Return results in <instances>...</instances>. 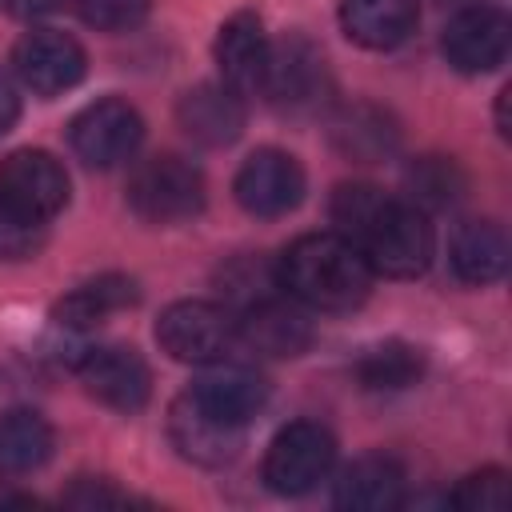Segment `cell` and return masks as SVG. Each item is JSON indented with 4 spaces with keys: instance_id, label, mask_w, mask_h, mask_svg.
Masks as SVG:
<instances>
[{
    "instance_id": "6da1fadb",
    "label": "cell",
    "mask_w": 512,
    "mask_h": 512,
    "mask_svg": "<svg viewBox=\"0 0 512 512\" xmlns=\"http://www.w3.org/2000/svg\"><path fill=\"white\" fill-rule=\"evenodd\" d=\"M332 224L360 248L372 276L412 280L432 264L436 236L428 212L372 184H340L332 192Z\"/></svg>"
},
{
    "instance_id": "7a4b0ae2",
    "label": "cell",
    "mask_w": 512,
    "mask_h": 512,
    "mask_svg": "<svg viewBox=\"0 0 512 512\" xmlns=\"http://www.w3.org/2000/svg\"><path fill=\"white\" fill-rule=\"evenodd\" d=\"M372 268L340 232H308L276 260V288L316 312H352L372 292Z\"/></svg>"
},
{
    "instance_id": "3957f363",
    "label": "cell",
    "mask_w": 512,
    "mask_h": 512,
    "mask_svg": "<svg viewBox=\"0 0 512 512\" xmlns=\"http://www.w3.org/2000/svg\"><path fill=\"white\" fill-rule=\"evenodd\" d=\"M128 208L148 224H184L204 212V176L184 156H152L128 176Z\"/></svg>"
},
{
    "instance_id": "277c9868",
    "label": "cell",
    "mask_w": 512,
    "mask_h": 512,
    "mask_svg": "<svg viewBox=\"0 0 512 512\" xmlns=\"http://www.w3.org/2000/svg\"><path fill=\"white\" fill-rule=\"evenodd\" d=\"M68 204V172L44 148H16L0 160V212L44 224Z\"/></svg>"
},
{
    "instance_id": "5b68a950",
    "label": "cell",
    "mask_w": 512,
    "mask_h": 512,
    "mask_svg": "<svg viewBox=\"0 0 512 512\" xmlns=\"http://www.w3.org/2000/svg\"><path fill=\"white\" fill-rule=\"evenodd\" d=\"M336 464V440L316 420L284 424L264 452V484L276 496H304L320 480H328Z\"/></svg>"
},
{
    "instance_id": "8992f818",
    "label": "cell",
    "mask_w": 512,
    "mask_h": 512,
    "mask_svg": "<svg viewBox=\"0 0 512 512\" xmlns=\"http://www.w3.org/2000/svg\"><path fill=\"white\" fill-rule=\"evenodd\" d=\"M156 344L180 364L224 360L236 344V316L216 300H176L156 320Z\"/></svg>"
},
{
    "instance_id": "52a82bcc",
    "label": "cell",
    "mask_w": 512,
    "mask_h": 512,
    "mask_svg": "<svg viewBox=\"0 0 512 512\" xmlns=\"http://www.w3.org/2000/svg\"><path fill=\"white\" fill-rule=\"evenodd\" d=\"M140 140H144V120L120 96L92 100L68 124V144L88 168H116V164L132 160Z\"/></svg>"
},
{
    "instance_id": "ba28073f",
    "label": "cell",
    "mask_w": 512,
    "mask_h": 512,
    "mask_svg": "<svg viewBox=\"0 0 512 512\" xmlns=\"http://www.w3.org/2000/svg\"><path fill=\"white\" fill-rule=\"evenodd\" d=\"M260 92L284 112L320 108L324 96L332 92V76H328L324 52L304 36H288L284 44H272Z\"/></svg>"
},
{
    "instance_id": "9c48e42d",
    "label": "cell",
    "mask_w": 512,
    "mask_h": 512,
    "mask_svg": "<svg viewBox=\"0 0 512 512\" xmlns=\"http://www.w3.org/2000/svg\"><path fill=\"white\" fill-rule=\"evenodd\" d=\"M232 192L248 216L276 220V216H288L304 200V168L284 148H256L240 164Z\"/></svg>"
},
{
    "instance_id": "30bf717a",
    "label": "cell",
    "mask_w": 512,
    "mask_h": 512,
    "mask_svg": "<svg viewBox=\"0 0 512 512\" xmlns=\"http://www.w3.org/2000/svg\"><path fill=\"white\" fill-rule=\"evenodd\" d=\"M12 68H16V76L28 92L52 100V96H60V92H68L84 80L88 56H84L76 36L56 32V28H36V32L16 40Z\"/></svg>"
},
{
    "instance_id": "8fae6325",
    "label": "cell",
    "mask_w": 512,
    "mask_h": 512,
    "mask_svg": "<svg viewBox=\"0 0 512 512\" xmlns=\"http://www.w3.org/2000/svg\"><path fill=\"white\" fill-rule=\"evenodd\" d=\"M80 384L92 400L116 412H140L152 396V372L144 356L128 344H108V348H88L76 364Z\"/></svg>"
},
{
    "instance_id": "7c38bea8",
    "label": "cell",
    "mask_w": 512,
    "mask_h": 512,
    "mask_svg": "<svg viewBox=\"0 0 512 512\" xmlns=\"http://www.w3.org/2000/svg\"><path fill=\"white\" fill-rule=\"evenodd\" d=\"M508 44H512V24L500 8H464L444 24L440 36L448 64L464 76L500 68L508 60Z\"/></svg>"
},
{
    "instance_id": "4fadbf2b",
    "label": "cell",
    "mask_w": 512,
    "mask_h": 512,
    "mask_svg": "<svg viewBox=\"0 0 512 512\" xmlns=\"http://www.w3.org/2000/svg\"><path fill=\"white\" fill-rule=\"evenodd\" d=\"M168 440L172 448L200 464V468H224L240 456L244 448V428L240 424H228L220 416H212L208 408H200L188 392L180 400H172L168 408Z\"/></svg>"
},
{
    "instance_id": "5bb4252c",
    "label": "cell",
    "mask_w": 512,
    "mask_h": 512,
    "mask_svg": "<svg viewBox=\"0 0 512 512\" xmlns=\"http://www.w3.org/2000/svg\"><path fill=\"white\" fill-rule=\"evenodd\" d=\"M204 372L192 380L188 396L208 408L212 416L228 420V424H240L248 428L252 416L268 404V384L256 368L248 364H228V360H212V364H200Z\"/></svg>"
},
{
    "instance_id": "9a60e30c",
    "label": "cell",
    "mask_w": 512,
    "mask_h": 512,
    "mask_svg": "<svg viewBox=\"0 0 512 512\" xmlns=\"http://www.w3.org/2000/svg\"><path fill=\"white\" fill-rule=\"evenodd\" d=\"M216 68H220V80L248 96V92H260L264 84V68H268V52H272V40L264 32V20L256 12H232L220 32H216Z\"/></svg>"
},
{
    "instance_id": "2e32d148",
    "label": "cell",
    "mask_w": 512,
    "mask_h": 512,
    "mask_svg": "<svg viewBox=\"0 0 512 512\" xmlns=\"http://www.w3.org/2000/svg\"><path fill=\"white\" fill-rule=\"evenodd\" d=\"M236 340H244L260 356H300L312 340V324L292 304V296L280 300V296L264 292V296L248 300L244 312L236 316Z\"/></svg>"
},
{
    "instance_id": "e0dca14e",
    "label": "cell",
    "mask_w": 512,
    "mask_h": 512,
    "mask_svg": "<svg viewBox=\"0 0 512 512\" xmlns=\"http://www.w3.org/2000/svg\"><path fill=\"white\" fill-rule=\"evenodd\" d=\"M176 120L196 144L224 148L244 132V96L232 92L224 80L196 84L176 100Z\"/></svg>"
},
{
    "instance_id": "ac0fdd59",
    "label": "cell",
    "mask_w": 512,
    "mask_h": 512,
    "mask_svg": "<svg viewBox=\"0 0 512 512\" xmlns=\"http://www.w3.org/2000/svg\"><path fill=\"white\" fill-rule=\"evenodd\" d=\"M416 0H340V28L368 52H392L416 32Z\"/></svg>"
},
{
    "instance_id": "d6986e66",
    "label": "cell",
    "mask_w": 512,
    "mask_h": 512,
    "mask_svg": "<svg viewBox=\"0 0 512 512\" xmlns=\"http://www.w3.org/2000/svg\"><path fill=\"white\" fill-rule=\"evenodd\" d=\"M344 512H388L404 504V468L392 456H360L352 460L332 492Z\"/></svg>"
},
{
    "instance_id": "ffe728a7",
    "label": "cell",
    "mask_w": 512,
    "mask_h": 512,
    "mask_svg": "<svg viewBox=\"0 0 512 512\" xmlns=\"http://www.w3.org/2000/svg\"><path fill=\"white\" fill-rule=\"evenodd\" d=\"M136 300H140L136 280L108 272V276H96V280L72 288L68 296H60L56 308H52V320H56L60 328H68V332H88V328L104 324L108 316L132 308Z\"/></svg>"
},
{
    "instance_id": "44dd1931",
    "label": "cell",
    "mask_w": 512,
    "mask_h": 512,
    "mask_svg": "<svg viewBox=\"0 0 512 512\" xmlns=\"http://www.w3.org/2000/svg\"><path fill=\"white\" fill-rule=\"evenodd\" d=\"M448 256H452V272L464 284L484 288V284H496L508 268V236L492 220H468L456 228Z\"/></svg>"
},
{
    "instance_id": "7402d4cb",
    "label": "cell",
    "mask_w": 512,
    "mask_h": 512,
    "mask_svg": "<svg viewBox=\"0 0 512 512\" xmlns=\"http://www.w3.org/2000/svg\"><path fill=\"white\" fill-rule=\"evenodd\" d=\"M52 424L32 408H12L0 416V472L24 476L48 464L52 456Z\"/></svg>"
},
{
    "instance_id": "603a6c76",
    "label": "cell",
    "mask_w": 512,
    "mask_h": 512,
    "mask_svg": "<svg viewBox=\"0 0 512 512\" xmlns=\"http://www.w3.org/2000/svg\"><path fill=\"white\" fill-rule=\"evenodd\" d=\"M352 372H356L360 388H368V392H400L424 376V352L404 340H384V344L364 348V356L352 364Z\"/></svg>"
},
{
    "instance_id": "cb8c5ba5",
    "label": "cell",
    "mask_w": 512,
    "mask_h": 512,
    "mask_svg": "<svg viewBox=\"0 0 512 512\" xmlns=\"http://www.w3.org/2000/svg\"><path fill=\"white\" fill-rule=\"evenodd\" d=\"M332 144L352 160H380L396 148V128L388 112L372 104H352L332 120Z\"/></svg>"
},
{
    "instance_id": "d4e9b609",
    "label": "cell",
    "mask_w": 512,
    "mask_h": 512,
    "mask_svg": "<svg viewBox=\"0 0 512 512\" xmlns=\"http://www.w3.org/2000/svg\"><path fill=\"white\" fill-rule=\"evenodd\" d=\"M404 184H408V204L432 212V208H448L464 192V172L452 156H420L412 160Z\"/></svg>"
},
{
    "instance_id": "484cf974",
    "label": "cell",
    "mask_w": 512,
    "mask_h": 512,
    "mask_svg": "<svg viewBox=\"0 0 512 512\" xmlns=\"http://www.w3.org/2000/svg\"><path fill=\"white\" fill-rule=\"evenodd\" d=\"M448 504L460 512H504L508 508V476L500 468L472 472L452 488Z\"/></svg>"
},
{
    "instance_id": "4316f807",
    "label": "cell",
    "mask_w": 512,
    "mask_h": 512,
    "mask_svg": "<svg viewBox=\"0 0 512 512\" xmlns=\"http://www.w3.org/2000/svg\"><path fill=\"white\" fill-rule=\"evenodd\" d=\"M152 0H76V16L96 32H128L144 24Z\"/></svg>"
},
{
    "instance_id": "83f0119b",
    "label": "cell",
    "mask_w": 512,
    "mask_h": 512,
    "mask_svg": "<svg viewBox=\"0 0 512 512\" xmlns=\"http://www.w3.org/2000/svg\"><path fill=\"white\" fill-rule=\"evenodd\" d=\"M44 244V224H24L0 212V260H28Z\"/></svg>"
},
{
    "instance_id": "f1b7e54d",
    "label": "cell",
    "mask_w": 512,
    "mask_h": 512,
    "mask_svg": "<svg viewBox=\"0 0 512 512\" xmlns=\"http://www.w3.org/2000/svg\"><path fill=\"white\" fill-rule=\"evenodd\" d=\"M64 504L72 508H104V504H128L124 492H116L108 480H76L68 492H64Z\"/></svg>"
},
{
    "instance_id": "f546056e",
    "label": "cell",
    "mask_w": 512,
    "mask_h": 512,
    "mask_svg": "<svg viewBox=\"0 0 512 512\" xmlns=\"http://www.w3.org/2000/svg\"><path fill=\"white\" fill-rule=\"evenodd\" d=\"M64 0H0V8L4 12H12V16H20V20H36V16H48V12H56Z\"/></svg>"
},
{
    "instance_id": "4dcf8cb0",
    "label": "cell",
    "mask_w": 512,
    "mask_h": 512,
    "mask_svg": "<svg viewBox=\"0 0 512 512\" xmlns=\"http://www.w3.org/2000/svg\"><path fill=\"white\" fill-rule=\"evenodd\" d=\"M16 116H20V96H16V84L0 72V136L16 124Z\"/></svg>"
}]
</instances>
